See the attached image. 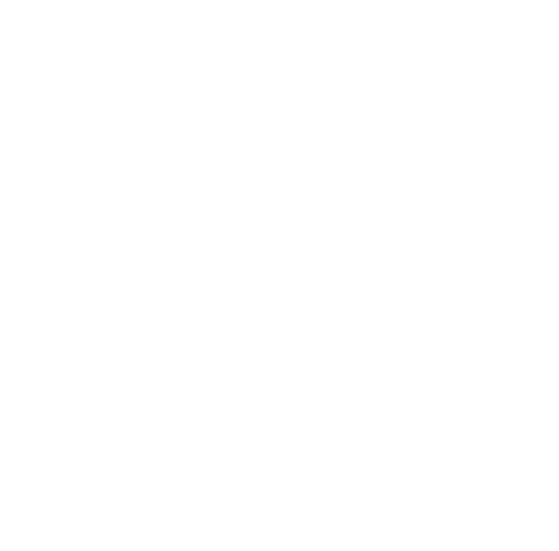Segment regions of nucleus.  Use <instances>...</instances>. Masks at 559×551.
<instances>
[]
</instances>
